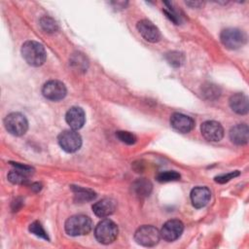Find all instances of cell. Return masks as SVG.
Here are the masks:
<instances>
[{"label": "cell", "instance_id": "1", "mask_svg": "<svg viewBox=\"0 0 249 249\" xmlns=\"http://www.w3.org/2000/svg\"><path fill=\"white\" fill-rule=\"evenodd\" d=\"M21 54L24 60L31 66L42 65L47 57L45 48L36 41H26L21 47Z\"/></svg>", "mask_w": 249, "mask_h": 249}, {"label": "cell", "instance_id": "2", "mask_svg": "<svg viewBox=\"0 0 249 249\" xmlns=\"http://www.w3.org/2000/svg\"><path fill=\"white\" fill-rule=\"evenodd\" d=\"M92 222L89 217L78 214L71 216L65 222V231L71 236L84 235L91 231Z\"/></svg>", "mask_w": 249, "mask_h": 249}, {"label": "cell", "instance_id": "3", "mask_svg": "<svg viewBox=\"0 0 249 249\" xmlns=\"http://www.w3.org/2000/svg\"><path fill=\"white\" fill-rule=\"evenodd\" d=\"M118 232L117 225L109 219L99 222L94 230L96 239L102 244H110L115 241L118 236Z\"/></svg>", "mask_w": 249, "mask_h": 249}, {"label": "cell", "instance_id": "4", "mask_svg": "<svg viewBox=\"0 0 249 249\" xmlns=\"http://www.w3.org/2000/svg\"><path fill=\"white\" fill-rule=\"evenodd\" d=\"M134 239L140 245L152 247L159 243L160 239V233L157 228L145 225L137 229L134 233Z\"/></svg>", "mask_w": 249, "mask_h": 249}, {"label": "cell", "instance_id": "5", "mask_svg": "<svg viewBox=\"0 0 249 249\" xmlns=\"http://www.w3.org/2000/svg\"><path fill=\"white\" fill-rule=\"evenodd\" d=\"M4 125L8 132L15 136L24 134L28 128L26 118L20 113H11L4 119Z\"/></svg>", "mask_w": 249, "mask_h": 249}, {"label": "cell", "instance_id": "6", "mask_svg": "<svg viewBox=\"0 0 249 249\" xmlns=\"http://www.w3.org/2000/svg\"><path fill=\"white\" fill-rule=\"evenodd\" d=\"M221 42L229 50H236L242 47L246 41L245 34L236 28H227L221 33Z\"/></svg>", "mask_w": 249, "mask_h": 249}, {"label": "cell", "instance_id": "7", "mask_svg": "<svg viewBox=\"0 0 249 249\" xmlns=\"http://www.w3.org/2000/svg\"><path fill=\"white\" fill-rule=\"evenodd\" d=\"M58 144L65 152L73 153L80 149L82 138L74 129L64 130L58 135Z\"/></svg>", "mask_w": 249, "mask_h": 249}, {"label": "cell", "instance_id": "8", "mask_svg": "<svg viewBox=\"0 0 249 249\" xmlns=\"http://www.w3.org/2000/svg\"><path fill=\"white\" fill-rule=\"evenodd\" d=\"M42 92L46 98L53 101H57L66 95V88L63 83L56 80H52L44 85Z\"/></svg>", "mask_w": 249, "mask_h": 249}, {"label": "cell", "instance_id": "9", "mask_svg": "<svg viewBox=\"0 0 249 249\" xmlns=\"http://www.w3.org/2000/svg\"><path fill=\"white\" fill-rule=\"evenodd\" d=\"M184 230V225L181 221L177 219L167 221L161 228L160 233V237L165 241H174L182 234Z\"/></svg>", "mask_w": 249, "mask_h": 249}, {"label": "cell", "instance_id": "10", "mask_svg": "<svg viewBox=\"0 0 249 249\" xmlns=\"http://www.w3.org/2000/svg\"><path fill=\"white\" fill-rule=\"evenodd\" d=\"M202 136L211 142L220 141L224 136V129L220 123L215 121H206L200 126Z\"/></svg>", "mask_w": 249, "mask_h": 249}, {"label": "cell", "instance_id": "11", "mask_svg": "<svg viewBox=\"0 0 249 249\" xmlns=\"http://www.w3.org/2000/svg\"><path fill=\"white\" fill-rule=\"evenodd\" d=\"M137 30L141 36L148 42L155 43L160 38V33L158 27L148 19H142L137 22Z\"/></svg>", "mask_w": 249, "mask_h": 249}, {"label": "cell", "instance_id": "12", "mask_svg": "<svg viewBox=\"0 0 249 249\" xmlns=\"http://www.w3.org/2000/svg\"><path fill=\"white\" fill-rule=\"evenodd\" d=\"M170 124L178 132L187 133L194 128L195 122L191 117L187 115L181 113H174L170 118Z\"/></svg>", "mask_w": 249, "mask_h": 249}, {"label": "cell", "instance_id": "13", "mask_svg": "<svg viewBox=\"0 0 249 249\" xmlns=\"http://www.w3.org/2000/svg\"><path fill=\"white\" fill-rule=\"evenodd\" d=\"M13 165H15V169L11 170L8 174V180L11 181L14 184H24L28 181V175L29 173H31L32 168L24 165V164H20L18 162H12Z\"/></svg>", "mask_w": 249, "mask_h": 249}, {"label": "cell", "instance_id": "14", "mask_svg": "<svg viewBox=\"0 0 249 249\" xmlns=\"http://www.w3.org/2000/svg\"><path fill=\"white\" fill-rule=\"evenodd\" d=\"M65 120H66V123L69 124V126L72 129L76 130L81 128L84 125L86 122V115L82 108L71 107L65 115Z\"/></svg>", "mask_w": 249, "mask_h": 249}, {"label": "cell", "instance_id": "15", "mask_svg": "<svg viewBox=\"0 0 249 249\" xmlns=\"http://www.w3.org/2000/svg\"><path fill=\"white\" fill-rule=\"evenodd\" d=\"M211 193L206 187H196L191 192L192 204L196 208L204 207L210 200Z\"/></svg>", "mask_w": 249, "mask_h": 249}, {"label": "cell", "instance_id": "16", "mask_svg": "<svg viewBox=\"0 0 249 249\" xmlns=\"http://www.w3.org/2000/svg\"><path fill=\"white\" fill-rule=\"evenodd\" d=\"M116 209V202L112 198H103L92 205V210L97 217L104 218L111 215Z\"/></svg>", "mask_w": 249, "mask_h": 249}, {"label": "cell", "instance_id": "17", "mask_svg": "<svg viewBox=\"0 0 249 249\" xmlns=\"http://www.w3.org/2000/svg\"><path fill=\"white\" fill-rule=\"evenodd\" d=\"M249 128L245 124H239L230 130V138L236 145H243L248 142Z\"/></svg>", "mask_w": 249, "mask_h": 249}, {"label": "cell", "instance_id": "18", "mask_svg": "<svg viewBox=\"0 0 249 249\" xmlns=\"http://www.w3.org/2000/svg\"><path fill=\"white\" fill-rule=\"evenodd\" d=\"M230 106L237 114L244 115L248 112V98L243 93H235L230 98Z\"/></svg>", "mask_w": 249, "mask_h": 249}, {"label": "cell", "instance_id": "19", "mask_svg": "<svg viewBox=\"0 0 249 249\" xmlns=\"http://www.w3.org/2000/svg\"><path fill=\"white\" fill-rule=\"evenodd\" d=\"M132 189L138 196H141V197L147 196H149L152 190V184L150 183V181L142 178V179H138L133 183Z\"/></svg>", "mask_w": 249, "mask_h": 249}, {"label": "cell", "instance_id": "20", "mask_svg": "<svg viewBox=\"0 0 249 249\" xmlns=\"http://www.w3.org/2000/svg\"><path fill=\"white\" fill-rule=\"evenodd\" d=\"M73 190L78 201H89V200H92L95 197V193L90 190L83 189L79 187L73 188Z\"/></svg>", "mask_w": 249, "mask_h": 249}, {"label": "cell", "instance_id": "21", "mask_svg": "<svg viewBox=\"0 0 249 249\" xmlns=\"http://www.w3.org/2000/svg\"><path fill=\"white\" fill-rule=\"evenodd\" d=\"M180 179V174L176 171H163L157 175V180L159 182H170V181H176Z\"/></svg>", "mask_w": 249, "mask_h": 249}, {"label": "cell", "instance_id": "22", "mask_svg": "<svg viewBox=\"0 0 249 249\" xmlns=\"http://www.w3.org/2000/svg\"><path fill=\"white\" fill-rule=\"evenodd\" d=\"M29 231H30L33 234H35L36 236L49 240V236H48L46 231L44 230L43 226H42L39 222L36 221V222H33L32 224H30V226H29Z\"/></svg>", "mask_w": 249, "mask_h": 249}, {"label": "cell", "instance_id": "23", "mask_svg": "<svg viewBox=\"0 0 249 249\" xmlns=\"http://www.w3.org/2000/svg\"><path fill=\"white\" fill-rule=\"evenodd\" d=\"M40 24L42 28L47 32H54L57 29L56 22L50 17H43L40 19Z\"/></svg>", "mask_w": 249, "mask_h": 249}, {"label": "cell", "instance_id": "24", "mask_svg": "<svg viewBox=\"0 0 249 249\" xmlns=\"http://www.w3.org/2000/svg\"><path fill=\"white\" fill-rule=\"evenodd\" d=\"M116 136L124 144L132 145L136 142V136L129 131H117Z\"/></svg>", "mask_w": 249, "mask_h": 249}, {"label": "cell", "instance_id": "25", "mask_svg": "<svg viewBox=\"0 0 249 249\" xmlns=\"http://www.w3.org/2000/svg\"><path fill=\"white\" fill-rule=\"evenodd\" d=\"M166 59L167 61L172 65V66H175V67H178L182 64L183 60H184V56L182 53H178V52H172V53H167L166 55Z\"/></svg>", "mask_w": 249, "mask_h": 249}, {"label": "cell", "instance_id": "26", "mask_svg": "<svg viewBox=\"0 0 249 249\" xmlns=\"http://www.w3.org/2000/svg\"><path fill=\"white\" fill-rule=\"evenodd\" d=\"M239 175V172L238 171H232V172H230V173H227V174H223V175H219V176H216L215 177V181L217 183H226V182H229L230 180L233 179L234 177L238 176Z\"/></svg>", "mask_w": 249, "mask_h": 249}, {"label": "cell", "instance_id": "27", "mask_svg": "<svg viewBox=\"0 0 249 249\" xmlns=\"http://www.w3.org/2000/svg\"><path fill=\"white\" fill-rule=\"evenodd\" d=\"M214 89V85H210V92H213V89ZM209 92V90H207V91H205V94L207 93V95L209 96L210 95V93H208ZM213 94H215V96H217V95H219V90H215V93H211V95H213Z\"/></svg>", "mask_w": 249, "mask_h": 249}, {"label": "cell", "instance_id": "28", "mask_svg": "<svg viewBox=\"0 0 249 249\" xmlns=\"http://www.w3.org/2000/svg\"><path fill=\"white\" fill-rule=\"evenodd\" d=\"M186 4L188 5H193V6H200L202 3L201 2H186Z\"/></svg>", "mask_w": 249, "mask_h": 249}]
</instances>
